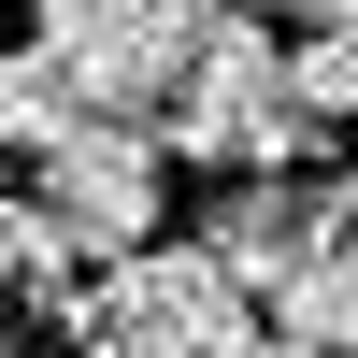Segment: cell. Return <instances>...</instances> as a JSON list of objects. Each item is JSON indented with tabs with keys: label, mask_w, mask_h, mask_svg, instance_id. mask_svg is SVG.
Segmentation results:
<instances>
[{
	"label": "cell",
	"mask_w": 358,
	"mask_h": 358,
	"mask_svg": "<svg viewBox=\"0 0 358 358\" xmlns=\"http://www.w3.org/2000/svg\"><path fill=\"white\" fill-rule=\"evenodd\" d=\"M158 143H172V158H201V172H229V187H244V172H301V143H315L301 43H287L273 15H244V0H229L215 43H201V72L172 86Z\"/></svg>",
	"instance_id": "6da1fadb"
},
{
	"label": "cell",
	"mask_w": 358,
	"mask_h": 358,
	"mask_svg": "<svg viewBox=\"0 0 358 358\" xmlns=\"http://www.w3.org/2000/svg\"><path fill=\"white\" fill-rule=\"evenodd\" d=\"M258 344H273V315L215 244H143L86 273L72 301V358H258Z\"/></svg>",
	"instance_id": "7a4b0ae2"
},
{
	"label": "cell",
	"mask_w": 358,
	"mask_h": 358,
	"mask_svg": "<svg viewBox=\"0 0 358 358\" xmlns=\"http://www.w3.org/2000/svg\"><path fill=\"white\" fill-rule=\"evenodd\" d=\"M215 15H229V0H43L29 43L86 86V115H143V129H158L172 86H187L201 43H215Z\"/></svg>",
	"instance_id": "3957f363"
},
{
	"label": "cell",
	"mask_w": 358,
	"mask_h": 358,
	"mask_svg": "<svg viewBox=\"0 0 358 358\" xmlns=\"http://www.w3.org/2000/svg\"><path fill=\"white\" fill-rule=\"evenodd\" d=\"M29 201H43L57 229H72L86 258H143V244H172V143L143 129V115H86L72 143H57L43 172H29Z\"/></svg>",
	"instance_id": "277c9868"
},
{
	"label": "cell",
	"mask_w": 358,
	"mask_h": 358,
	"mask_svg": "<svg viewBox=\"0 0 358 358\" xmlns=\"http://www.w3.org/2000/svg\"><path fill=\"white\" fill-rule=\"evenodd\" d=\"M201 244H215L258 301H287L315 258L358 244V187H344V172H315V158H301V172H244V187H215V229H201Z\"/></svg>",
	"instance_id": "5b68a950"
},
{
	"label": "cell",
	"mask_w": 358,
	"mask_h": 358,
	"mask_svg": "<svg viewBox=\"0 0 358 358\" xmlns=\"http://www.w3.org/2000/svg\"><path fill=\"white\" fill-rule=\"evenodd\" d=\"M72 129H86V86L57 72L43 43H15V57H0V143H15V172H43Z\"/></svg>",
	"instance_id": "8992f818"
},
{
	"label": "cell",
	"mask_w": 358,
	"mask_h": 358,
	"mask_svg": "<svg viewBox=\"0 0 358 358\" xmlns=\"http://www.w3.org/2000/svg\"><path fill=\"white\" fill-rule=\"evenodd\" d=\"M301 101H315V129L358 115V29H301Z\"/></svg>",
	"instance_id": "52a82bcc"
},
{
	"label": "cell",
	"mask_w": 358,
	"mask_h": 358,
	"mask_svg": "<svg viewBox=\"0 0 358 358\" xmlns=\"http://www.w3.org/2000/svg\"><path fill=\"white\" fill-rule=\"evenodd\" d=\"M273 15H301V29H358V0H273Z\"/></svg>",
	"instance_id": "ba28073f"
},
{
	"label": "cell",
	"mask_w": 358,
	"mask_h": 358,
	"mask_svg": "<svg viewBox=\"0 0 358 358\" xmlns=\"http://www.w3.org/2000/svg\"><path fill=\"white\" fill-rule=\"evenodd\" d=\"M258 358H344V344H315V330H273V344H258Z\"/></svg>",
	"instance_id": "9c48e42d"
}]
</instances>
